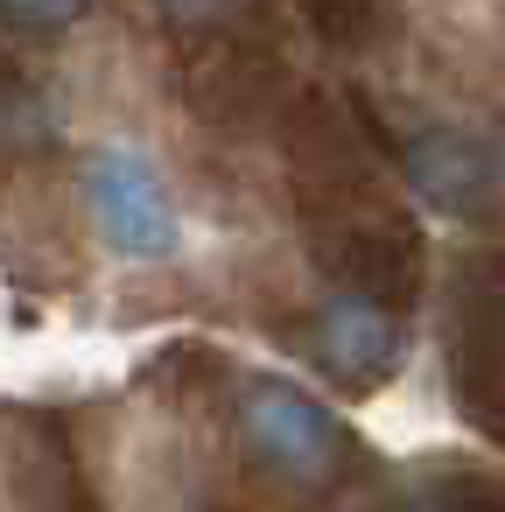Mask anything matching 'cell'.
<instances>
[{
	"label": "cell",
	"mask_w": 505,
	"mask_h": 512,
	"mask_svg": "<svg viewBox=\"0 0 505 512\" xmlns=\"http://www.w3.org/2000/svg\"><path fill=\"white\" fill-rule=\"evenodd\" d=\"M85 211H92L99 246L113 260H134V267H162L190 239L169 176L155 169V155H141L127 141H106L85 155Z\"/></svg>",
	"instance_id": "6da1fadb"
},
{
	"label": "cell",
	"mask_w": 505,
	"mask_h": 512,
	"mask_svg": "<svg viewBox=\"0 0 505 512\" xmlns=\"http://www.w3.org/2000/svg\"><path fill=\"white\" fill-rule=\"evenodd\" d=\"M239 428H246L253 456L274 463V470L295 477V484H323L330 463H337V421H330V407H323L309 386H295V379H274V372L253 379V386L239 393Z\"/></svg>",
	"instance_id": "7a4b0ae2"
},
{
	"label": "cell",
	"mask_w": 505,
	"mask_h": 512,
	"mask_svg": "<svg viewBox=\"0 0 505 512\" xmlns=\"http://www.w3.org/2000/svg\"><path fill=\"white\" fill-rule=\"evenodd\" d=\"M309 344H316V365H323L330 379H344V386H379V379H393V365H400V323H393V309H379V302L358 295V288L323 295Z\"/></svg>",
	"instance_id": "3957f363"
},
{
	"label": "cell",
	"mask_w": 505,
	"mask_h": 512,
	"mask_svg": "<svg viewBox=\"0 0 505 512\" xmlns=\"http://www.w3.org/2000/svg\"><path fill=\"white\" fill-rule=\"evenodd\" d=\"M407 183H414V197L428 211L470 218L484 204V190H491V162L463 127H428V134L407 141Z\"/></svg>",
	"instance_id": "277c9868"
},
{
	"label": "cell",
	"mask_w": 505,
	"mask_h": 512,
	"mask_svg": "<svg viewBox=\"0 0 505 512\" xmlns=\"http://www.w3.org/2000/svg\"><path fill=\"white\" fill-rule=\"evenodd\" d=\"M92 8H99V0H0V29H15V36H64Z\"/></svg>",
	"instance_id": "5b68a950"
},
{
	"label": "cell",
	"mask_w": 505,
	"mask_h": 512,
	"mask_svg": "<svg viewBox=\"0 0 505 512\" xmlns=\"http://www.w3.org/2000/svg\"><path fill=\"white\" fill-rule=\"evenodd\" d=\"M155 8L176 22V29H218V22H232L246 0H155Z\"/></svg>",
	"instance_id": "8992f818"
}]
</instances>
